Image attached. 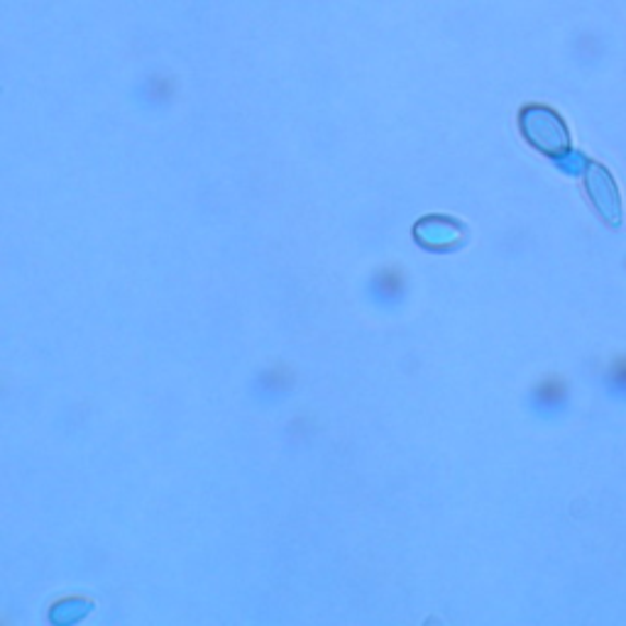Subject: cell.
<instances>
[{
    "label": "cell",
    "instance_id": "5",
    "mask_svg": "<svg viewBox=\"0 0 626 626\" xmlns=\"http://www.w3.org/2000/svg\"><path fill=\"white\" fill-rule=\"evenodd\" d=\"M607 382L614 392H619V394H626V355L624 357H617L610 365V372H607Z\"/></svg>",
    "mask_w": 626,
    "mask_h": 626
},
{
    "label": "cell",
    "instance_id": "2",
    "mask_svg": "<svg viewBox=\"0 0 626 626\" xmlns=\"http://www.w3.org/2000/svg\"><path fill=\"white\" fill-rule=\"evenodd\" d=\"M414 233L419 245L435 253L455 250V247L465 243V235H468L465 225L449 216H426L424 221L416 223Z\"/></svg>",
    "mask_w": 626,
    "mask_h": 626
},
{
    "label": "cell",
    "instance_id": "3",
    "mask_svg": "<svg viewBox=\"0 0 626 626\" xmlns=\"http://www.w3.org/2000/svg\"><path fill=\"white\" fill-rule=\"evenodd\" d=\"M588 192L594 208H598L600 216L607 221L610 225H619L622 223V201H619V192L614 186V179L607 172V169L600 164H588Z\"/></svg>",
    "mask_w": 626,
    "mask_h": 626
},
{
    "label": "cell",
    "instance_id": "1",
    "mask_svg": "<svg viewBox=\"0 0 626 626\" xmlns=\"http://www.w3.org/2000/svg\"><path fill=\"white\" fill-rule=\"evenodd\" d=\"M521 131L526 140L533 143L545 155L561 157L570 145L563 121L549 108H526L521 113Z\"/></svg>",
    "mask_w": 626,
    "mask_h": 626
},
{
    "label": "cell",
    "instance_id": "4",
    "mask_svg": "<svg viewBox=\"0 0 626 626\" xmlns=\"http://www.w3.org/2000/svg\"><path fill=\"white\" fill-rule=\"evenodd\" d=\"M565 400H568V386H565L559 377H551V380L541 382L533 392V402L539 409H549V412L561 409Z\"/></svg>",
    "mask_w": 626,
    "mask_h": 626
}]
</instances>
